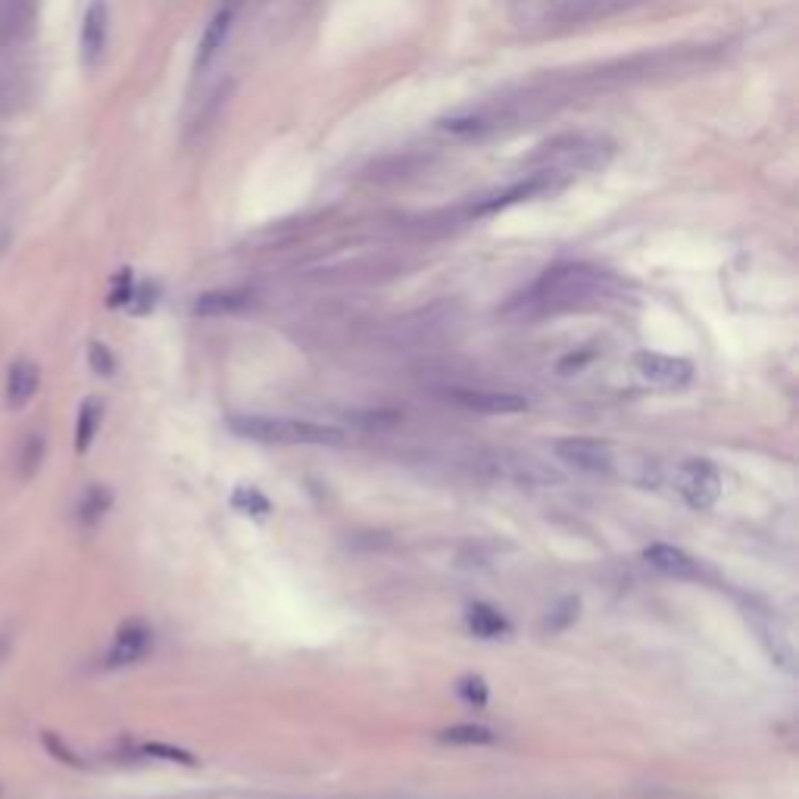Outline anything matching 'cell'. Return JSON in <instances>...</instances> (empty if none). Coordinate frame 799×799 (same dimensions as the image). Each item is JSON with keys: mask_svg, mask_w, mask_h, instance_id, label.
<instances>
[{"mask_svg": "<svg viewBox=\"0 0 799 799\" xmlns=\"http://www.w3.org/2000/svg\"><path fill=\"white\" fill-rule=\"evenodd\" d=\"M228 428L260 444H291V447H341L347 441L344 428L306 422V419H272V416H235Z\"/></svg>", "mask_w": 799, "mask_h": 799, "instance_id": "6da1fadb", "label": "cell"}, {"mask_svg": "<svg viewBox=\"0 0 799 799\" xmlns=\"http://www.w3.org/2000/svg\"><path fill=\"white\" fill-rule=\"evenodd\" d=\"M606 285H609L606 272L584 266V263H572V266H559L540 278V285L534 288V300L547 306H572L584 297L603 294Z\"/></svg>", "mask_w": 799, "mask_h": 799, "instance_id": "7a4b0ae2", "label": "cell"}, {"mask_svg": "<svg viewBox=\"0 0 799 799\" xmlns=\"http://www.w3.org/2000/svg\"><path fill=\"white\" fill-rule=\"evenodd\" d=\"M675 487L693 509H712L721 497V475L709 459H684L675 472Z\"/></svg>", "mask_w": 799, "mask_h": 799, "instance_id": "3957f363", "label": "cell"}, {"mask_svg": "<svg viewBox=\"0 0 799 799\" xmlns=\"http://www.w3.org/2000/svg\"><path fill=\"white\" fill-rule=\"evenodd\" d=\"M746 622L753 625V631L759 634L762 650L768 653V659L775 662L778 668H784L787 675L796 672V650H793V637L784 628V622L778 615H771L768 609H756L746 606Z\"/></svg>", "mask_w": 799, "mask_h": 799, "instance_id": "277c9868", "label": "cell"}, {"mask_svg": "<svg viewBox=\"0 0 799 799\" xmlns=\"http://www.w3.org/2000/svg\"><path fill=\"white\" fill-rule=\"evenodd\" d=\"M556 456L562 462H569L572 469L590 472V475L609 472L612 462H615L612 444L597 441V437H565V441L556 444Z\"/></svg>", "mask_w": 799, "mask_h": 799, "instance_id": "5b68a950", "label": "cell"}, {"mask_svg": "<svg viewBox=\"0 0 799 799\" xmlns=\"http://www.w3.org/2000/svg\"><path fill=\"white\" fill-rule=\"evenodd\" d=\"M634 369L640 372V378H647L650 384H659V388H684L693 378V366L681 356H668V353H656V350H643L634 356Z\"/></svg>", "mask_w": 799, "mask_h": 799, "instance_id": "8992f818", "label": "cell"}, {"mask_svg": "<svg viewBox=\"0 0 799 799\" xmlns=\"http://www.w3.org/2000/svg\"><path fill=\"white\" fill-rule=\"evenodd\" d=\"M447 400L469 409V412H484V416H515V412H525L528 400L519 394H506V391H481V388H453L447 391Z\"/></svg>", "mask_w": 799, "mask_h": 799, "instance_id": "52a82bcc", "label": "cell"}, {"mask_svg": "<svg viewBox=\"0 0 799 799\" xmlns=\"http://www.w3.org/2000/svg\"><path fill=\"white\" fill-rule=\"evenodd\" d=\"M107 35H110V13L103 0H91L85 19H82V60L85 66H97V60L107 50Z\"/></svg>", "mask_w": 799, "mask_h": 799, "instance_id": "ba28073f", "label": "cell"}, {"mask_svg": "<svg viewBox=\"0 0 799 799\" xmlns=\"http://www.w3.org/2000/svg\"><path fill=\"white\" fill-rule=\"evenodd\" d=\"M153 647V631L144 622H128L119 628L113 647L107 653V665H132L138 659H144Z\"/></svg>", "mask_w": 799, "mask_h": 799, "instance_id": "9c48e42d", "label": "cell"}, {"mask_svg": "<svg viewBox=\"0 0 799 799\" xmlns=\"http://www.w3.org/2000/svg\"><path fill=\"white\" fill-rule=\"evenodd\" d=\"M38 384H41V372L32 359H16L7 372V406L22 409L38 394Z\"/></svg>", "mask_w": 799, "mask_h": 799, "instance_id": "30bf717a", "label": "cell"}, {"mask_svg": "<svg viewBox=\"0 0 799 799\" xmlns=\"http://www.w3.org/2000/svg\"><path fill=\"white\" fill-rule=\"evenodd\" d=\"M643 559H647L656 572L672 575V578H697V562H693L684 550L672 547V544H650L643 550Z\"/></svg>", "mask_w": 799, "mask_h": 799, "instance_id": "8fae6325", "label": "cell"}, {"mask_svg": "<svg viewBox=\"0 0 799 799\" xmlns=\"http://www.w3.org/2000/svg\"><path fill=\"white\" fill-rule=\"evenodd\" d=\"M466 625H469V631H472L475 637H481V640H500V637H506V634L512 631L509 618H506L500 609L487 606V603H472V606L466 609Z\"/></svg>", "mask_w": 799, "mask_h": 799, "instance_id": "7c38bea8", "label": "cell"}, {"mask_svg": "<svg viewBox=\"0 0 799 799\" xmlns=\"http://www.w3.org/2000/svg\"><path fill=\"white\" fill-rule=\"evenodd\" d=\"M506 478L519 481V484H528V487H544V484H556L559 475L547 466H540L537 459L531 456H515V459H500L497 466Z\"/></svg>", "mask_w": 799, "mask_h": 799, "instance_id": "4fadbf2b", "label": "cell"}, {"mask_svg": "<svg viewBox=\"0 0 799 799\" xmlns=\"http://www.w3.org/2000/svg\"><path fill=\"white\" fill-rule=\"evenodd\" d=\"M231 19H235V16H231V10L222 7L210 22H206V29L200 35V44H197V66H206L225 47V38L231 32Z\"/></svg>", "mask_w": 799, "mask_h": 799, "instance_id": "5bb4252c", "label": "cell"}, {"mask_svg": "<svg viewBox=\"0 0 799 799\" xmlns=\"http://www.w3.org/2000/svg\"><path fill=\"white\" fill-rule=\"evenodd\" d=\"M103 422V400L100 397H88L79 409V422H75V453H88L97 428Z\"/></svg>", "mask_w": 799, "mask_h": 799, "instance_id": "9a60e30c", "label": "cell"}, {"mask_svg": "<svg viewBox=\"0 0 799 799\" xmlns=\"http://www.w3.org/2000/svg\"><path fill=\"white\" fill-rule=\"evenodd\" d=\"M244 303H247V297L238 291H210V294H200L194 300V313L197 316H225V313H238Z\"/></svg>", "mask_w": 799, "mask_h": 799, "instance_id": "2e32d148", "label": "cell"}, {"mask_svg": "<svg viewBox=\"0 0 799 799\" xmlns=\"http://www.w3.org/2000/svg\"><path fill=\"white\" fill-rule=\"evenodd\" d=\"M110 506H113V494L107 491V487L91 484L88 491L82 494V500H79V522L82 525H97L103 515H107Z\"/></svg>", "mask_w": 799, "mask_h": 799, "instance_id": "e0dca14e", "label": "cell"}, {"mask_svg": "<svg viewBox=\"0 0 799 799\" xmlns=\"http://www.w3.org/2000/svg\"><path fill=\"white\" fill-rule=\"evenodd\" d=\"M231 506H235L241 515H253V519H266V515L272 512L269 497L260 491V487H253V484L235 487V494H231Z\"/></svg>", "mask_w": 799, "mask_h": 799, "instance_id": "ac0fdd59", "label": "cell"}, {"mask_svg": "<svg viewBox=\"0 0 799 799\" xmlns=\"http://www.w3.org/2000/svg\"><path fill=\"white\" fill-rule=\"evenodd\" d=\"M441 743H450V746H491V743H497V734L491 728H481V725H453V728L441 731Z\"/></svg>", "mask_w": 799, "mask_h": 799, "instance_id": "d6986e66", "label": "cell"}, {"mask_svg": "<svg viewBox=\"0 0 799 799\" xmlns=\"http://www.w3.org/2000/svg\"><path fill=\"white\" fill-rule=\"evenodd\" d=\"M44 450H47V444H44V437H41V434H29V437H25V441H22V450H19V475H22V478H32V475L41 469Z\"/></svg>", "mask_w": 799, "mask_h": 799, "instance_id": "ffe728a7", "label": "cell"}, {"mask_svg": "<svg viewBox=\"0 0 799 799\" xmlns=\"http://www.w3.org/2000/svg\"><path fill=\"white\" fill-rule=\"evenodd\" d=\"M456 693L462 700H466L469 706H484L487 703V681L484 678H462L459 684H456Z\"/></svg>", "mask_w": 799, "mask_h": 799, "instance_id": "44dd1931", "label": "cell"}, {"mask_svg": "<svg viewBox=\"0 0 799 799\" xmlns=\"http://www.w3.org/2000/svg\"><path fill=\"white\" fill-rule=\"evenodd\" d=\"M578 600L575 597H569V600H562L553 612H550V618H547V631H562L565 625H572L575 618H578Z\"/></svg>", "mask_w": 799, "mask_h": 799, "instance_id": "7402d4cb", "label": "cell"}, {"mask_svg": "<svg viewBox=\"0 0 799 799\" xmlns=\"http://www.w3.org/2000/svg\"><path fill=\"white\" fill-rule=\"evenodd\" d=\"M88 359H91V369L97 372V375H113L116 372V359H113V353L103 347V344H91L88 347Z\"/></svg>", "mask_w": 799, "mask_h": 799, "instance_id": "603a6c76", "label": "cell"}, {"mask_svg": "<svg viewBox=\"0 0 799 799\" xmlns=\"http://www.w3.org/2000/svg\"><path fill=\"white\" fill-rule=\"evenodd\" d=\"M147 756H160V759H169V762H182V765H197V759L185 750H175V746H163V743H147L144 746Z\"/></svg>", "mask_w": 799, "mask_h": 799, "instance_id": "cb8c5ba5", "label": "cell"}, {"mask_svg": "<svg viewBox=\"0 0 799 799\" xmlns=\"http://www.w3.org/2000/svg\"><path fill=\"white\" fill-rule=\"evenodd\" d=\"M44 746H47V750H50V753H54V756H57L60 762H66V765H82L79 759H75V753L69 750V746H66V743H63V740H60L57 734H50V731H44Z\"/></svg>", "mask_w": 799, "mask_h": 799, "instance_id": "d4e9b609", "label": "cell"}, {"mask_svg": "<svg viewBox=\"0 0 799 799\" xmlns=\"http://www.w3.org/2000/svg\"><path fill=\"white\" fill-rule=\"evenodd\" d=\"M7 35H10V19H7L4 4H0V38H7Z\"/></svg>", "mask_w": 799, "mask_h": 799, "instance_id": "484cf974", "label": "cell"}, {"mask_svg": "<svg viewBox=\"0 0 799 799\" xmlns=\"http://www.w3.org/2000/svg\"><path fill=\"white\" fill-rule=\"evenodd\" d=\"M7 650H10V640H7V637H0V659L7 656Z\"/></svg>", "mask_w": 799, "mask_h": 799, "instance_id": "4316f807", "label": "cell"}]
</instances>
